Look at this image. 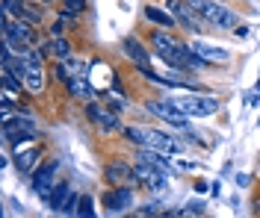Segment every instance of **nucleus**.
I'll return each instance as SVG.
<instances>
[{
    "instance_id": "nucleus-11",
    "label": "nucleus",
    "mask_w": 260,
    "mask_h": 218,
    "mask_svg": "<svg viewBox=\"0 0 260 218\" xmlns=\"http://www.w3.org/2000/svg\"><path fill=\"white\" fill-rule=\"evenodd\" d=\"M104 203H107V209H110V212H124L130 203H133V189H127V186L113 189V192H107Z\"/></svg>"
},
{
    "instance_id": "nucleus-1",
    "label": "nucleus",
    "mask_w": 260,
    "mask_h": 218,
    "mask_svg": "<svg viewBox=\"0 0 260 218\" xmlns=\"http://www.w3.org/2000/svg\"><path fill=\"white\" fill-rule=\"evenodd\" d=\"M151 45H154V53L160 56L166 65L178 68V71H183V68H201V65H204V59H201L192 48H183L180 41H175L172 35L162 33V30H154V33H151Z\"/></svg>"
},
{
    "instance_id": "nucleus-14",
    "label": "nucleus",
    "mask_w": 260,
    "mask_h": 218,
    "mask_svg": "<svg viewBox=\"0 0 260 218\" xmlns=\"http://www.w3.org/2000/svg\"><path fill=\"white\" fill-rule=\"evenodd\" d=\"M24 89H27L30 95H39V92H45V65L27 68V74H24Z\"/></svg>"
},
{
    "instance_id": "nucleus-20",
    "label": "nucleus",
    "mask_w": 260,
    "mask_h": 218,
    "mask_svg": "<svg viewBox=\"0 0 260 218\" xmlns=\"http://www.w3.org/2000/svg\"><path fill=\"white\" fill-rule=\"evenodd\" d=\"M77 218H95V203H92V195H80V203H77Z\"/></svg>"
},
{
    "instance_id": "nucleus-10",
    "label": "nucleus",
    "mask_w": 260,
    "mask_h": 218,
    "mask_svg": "<svg viewBox=\"0 0 260 218\" xmlns=\"http://www.w3.org/2000/svg\"><path fill=\"white\" fill-rule=\"evenodd\" d=\"M121 53H124L136 68H148V51H145V45H142L139 38H133V35L124 38V41H121Z\"/></svg>"
},
{
    "instance_id": "nucleus-12",
    "label": "nucleus",
    "mask_w": 260,
    "mask_h": 218,
    "mask_svg": "<svg viewBox=\"0 0 260 218\" xmlns=\"http://www.w3.org/2000/svg\"><path fill=\"white\" fill-rule=\"evenodd\" d=\"M39 156H42V148H21L18 156H15V168L21 171V174H30V177H32Z\"/></svg>"
},
{
    "instance_id": "nucleus-13",
    "label": "nucleus",
    "mask_w": 260,
    "mask_h": 218,
    "mask_svg": "<svg viewBox=\"0 0 260 218\" xmlns=\"http://www.w3.org/2000/svg\"><path fill=\"white\" fill-rule=\"evenodd\" d=\"M104 177L110 180V183H124V180H133V168L127 165V162H121V159H115V162H110L107 165V171H104Z\"/></svg>"
},
{
    "instance_id": "nucleus-3",
    "label": "nucleus",
    "mask_w": 260,
    "mask_h": 218,
    "mask_svg": "<svg viewBox=\"0 0 260 218\" xmlns=\"http://www.w3.org/2000/svg\"><path fill=\"white\" fill-rule=\"evenodd\" d=\"M3 41L15 53H21V51H27V48H32L36 33H32V27L27 21H12V18L6 15L3 18Z\"/></svg>"
},
{
    "instance_id": "nucleus-9",
    "label": "nucleus",
    "mask_w": 260,
    "mask_h": 218,
    "mask_svg": "<svg viewBox=\"0 0 260 218\" xmlns=\"http://www.w3.org/2000/svg\"><path fill=\"white\" fill-rule=\"evenodd\" d=\"M86 115L92 118L104 133H118V130H121V121H118L115 115H110V112H104V109L95 106V103H89V106H86Z\"/></svg>"
},
{
    "instance_id": "nucleus-17",
    "label": "nucleus",
    "mask_w": 260,
    "mask_h": 218,
    "mask_svg": "<svg viewBox=\"0 0 260 218\" xmlns=\"http://www.w3.org/2000/svg\"><path fill=\"white\" fill-rule=\"evenodd\" d=\"M145 15L154 21V24H160V27H166V30H175V18H172V12H160L157 6H145Z\"/></svg>"
},
{
    "instance_id": "nucleus-7",
    "label": "nucleus",
    "mask_w": 260,
    "mask_h": 218,
    "mask_svg": "<svg viewBox=\"0 0 260 218\" xmlns=\"http://www.w3.org/2000/svg\"><path fill=\"white\" fill-rule=\"evenodd\" d=\"M166 3H169V12H172V18H175L178 24H183L189 33H201L204 24H201V18L192 12V6H189L186 0H166Z\"/></svg>"
},
{
    "instance_id": "nucleus-21",
    "label": "nucleus",
    "mask_w": 260,
    "mask_h": 218,
    "mask_svg": "<svg viewBox=\"0 0 260 218\" xmlns=\"http://www.w3.org/2000/svg\"><path fill=\"white\" fill-rule=\"evenodd\" d=\"M21 80L18 77H12L9 71H3V89H6V95H21Z\"/></svg>"
},
{
    "instance_id": "nucleus-2",
    "label": "nucleus",
    "mask_w": 260,
    "mask_h": 218,
    "mask_svg": "<svg viewBox=\"0 0 260 218\" xmlns=\"http://www.w3.org/2000/svg\"><path fill=\"white\" fill-rule=\"evenodd\" d=\"M186 3L192 6V12L201 21H207L213 27H219V30H234L237 27V15L228 6H222L219 0H186Z\"/></svg>"
},
{
    "instance_id": "nucleus-24",
    "label": "nucleus",
    "mask_w": 260,
    "mask_h": 218,
    "mask_svg": "<svg viewBox=\"0 0 260 218\" xmlns=\"http://www.w3.org/2000/svg\"><path fill=\"white\" fill-rule=\"evenodd\" d=\"M62 21H56V24H53V30H50V33H53V38H59V35H62Z\"/></svg>"
},
{
    "instance_id": "nucleus-18",
    "label": "nucleus",
    "mask_w": 260,
    "mask_h": 218,
    "mask_svg": "<svg viewBox=\"0 0 260 218\" xmlns=\"http://www.w3.org/2000/svg\"><path fill=\"white\" fill-rule=\"evenodd\" d=\"M195 53H201V59H216V62H225L228 59V51L222 48H210V45H204V41H195Z\"/></svg>"
},
{
    "instance_id": "nucleus-25",
    "label": "nucleus",
    "mask_w": 260,
    "mask_h": 218,
    "mask_svg": "<svg viewBox=\"0 0 260 218\" xmlns=\"http://www.w3.org/2000/svg\"><path fill=\"white\" fill-rule=\"evenodd\" d=\"M257 124H260V118H257Z\"/></svg>"
},
{
    "instance_id": "nucleus-19",
    "label": "nucleus",
    "mask_w": 260,
    "mask_h": 218,
    "mask_svg": "<svg viewBox=\"0 0 260 218\" xmlns=\"http://www.w3.org/2000/svg\"><path fill=\"white\" fill-rule=\"evenodd\" d=\"M48 51L59 59V62H71V45L65 41V38H53V41H48Z\"/></svg>"
},
{
    "instance_id": "nucleus-16",
    "label": "nucleus",
    "mask_w": 260,
    "mask_h": 218,
    "mask_svg": "<svg viewBox=\"0 0 260 218\" xmlns=\"http://www.w3.org/2000/svg\"><path fill=\"white\" fill-rule=\"evenodd\" d=\"M68 195H71L68 183H56V186H53V192H50V198H48V206H50V209H56V212H62Z\"/></svg>"
},
{
    "instance_id": "nucleus-22",
    "label": "nucleus",
    "mask_w": 260,
    "mask_h": 218,
    "mask_svg": "<svg viewBox=\"0 0 260 218\" xmlns=\"http://www.w3.org/2000/svg\"><path fill=\"white\" fill-rule=\"evenodd\" d=\"M124 136H127L130 142L136 145V148H145V130H136V127H124Z\"/></svg>"
},
{
    "instance_id": "nucleus-5",
    "label": "nucleus",
    "mask_w": 260,
    "mask_h": 218,
    "mask_svg": "<svg viewBox=\"0 0 260 218\" xmlns=\"http://www.w3.org/2000/svg\"><path fill=\"white\" fill-rule=\"evenodd\" d=\"M145 148H148V151L162 153V156H172V153L186 151L180 139H175V136H169V133H162V130H145Z\"/></svg>"
},
{
    "instance_id": "nucleus-15",
    "label": "nucleus",
    "mask_w": 260,
    "mask_h": 218,
    "mask_svg": "<svg viewBox=\"0 0 260 218\" xmlns=\"http://www.w3.org/2000/svg\"><path fill=\"white\" fill-rule=\"evenodd\" d=\"M68 92L74 95V98H83V101H89L92 98V85H89V77H68Z\"/></svg>"
},
{
    "instance_id": "nucleus-6",
    "label": "nucleus",
    "mask_w": 260,
    "mask_h": 218,
    "mask_svg": "<svg viewBox=\"0 0 260 218\" xmlns=\"http://www.w3.org/2000/svg\"><path fill=\"white\" fill-rule=\"evenodd\" d=\"M148 112H154L157 118H162L166 124H175L180 130H189V115H183L172 101H148Z\"/></svg>"
},
{
    "instance_id": "nucleus-23",
    "label": "nucleus",
    "mask_w": 260,
    "mask_h": 218,
    "mask_svg": "<svg viewBox=\"0 0 260 218\" xmlns=\"http://www.w3.org/2000/svg\"><path fill=\"white\" fill-rule=\"evenodd\" d=\"M62 3H65V12H71V15L86 9V0H62Z\"/></svg>"
},
{
    "instance_id": "nucleus-4",
    "label": "nucleus",
    "mask_w": 260,
    "mask_h": 218,
    "mask_svg": "<svg viewBox=\"0 0 260 218\" xmlns=\"http://www.w3.org/2000/svg\"><path fill=\"white\" fill-rule=\"evenodd\" d=\"M172 103L178 106L183 115L189 118H207V115H216L222 103L210 98V95H186V98H172Z\"/></svg>"
},
{
    "instance_id": "nucleus-8",
    "label": "nucleus",
    "mask_w": 260,
    "mask_h": 218,
    "mask_svg": "<svg viewBox=\"0 0 260 218\" xmlns=\"http://www.w3.org/2000/svg\"><path fill=\"white\" fill-rule=\"evenodd\" d=\"M56 168H59V162H48V165H42V168H36L32 171V189L39 192V198L42 201H48L50 198V192H53V180H56Z\"/></svg>"
}]
</instances>
